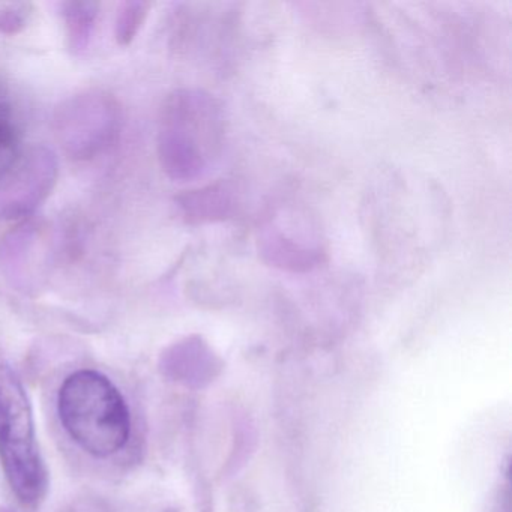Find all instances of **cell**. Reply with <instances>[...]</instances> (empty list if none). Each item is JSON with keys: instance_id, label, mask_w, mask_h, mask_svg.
I'll list each match as a JSON object with an SVG mask.
<instances>
[{"instance_id": "obj_1", "label": "cell", "mask_w": 512, "mask_h": 512, "mask_svg": "<svg viewBox=\"0 0 512 512\" xmlns=\"http://www.w3.org/2000/svg\"><path fill=\"white\" fill-rule=\"evenodd\" d=\"M224 118L212 95L179 89L164 101L158 127L161 169L172 181L202 179L214 167L223 146Z\"/></svg>"}, {"instance_id": "obj_2", "label": "cell", "mask_w": 512, "mask_h": 512, "mask_svg": "<svg viewBox=\"0 0 512 512\" xmlns=\"http://www.w3.org/2000/svg\"><path fill=\"white\" fill-rule=\"evenodd\" d=\"M58 413L71 440L92 457H113L130 442V407L100 371L79 370L65 377L58 392Z\"/></svg>"}, {"instance_id": "obj_3", "label": "cell", "mask_w": 512, "mask_h": 512, "mask_svg": "<svg viewBox=\"0 0 512 512\" xmlns=\"http://www.w3.org/2000/svg\"><path fill=\"white\" fill-rule=\"evenodd\" d=\"M0 464L22 505L35 508L49 490L31 400L19 374L0 364Z\"/></svg>"}, {"instance_id": "obj_4", "label": "cell", "mask_w": 512, "mask_h": 512, "mask_svg": "<svg viewBox=\"0 0 512 512\" xmlns=\"http://www.w3.org/2000/svg\"><path fill=\"white\" fill-rule=\"evenodd\" d=\"M121 107L109 92L89 89L62 101L53 116V130L68 157L88 161L118 139Z\"/></svg>"}, {"instance_id": "obj_5", "label": "cell", "mask_w": 512, "mask_h": 512, "mask_svg": "<svg viewBox=\"0 0 512 512\" xmlns=\"http://www.w3.org/2000/svg\"><path fill=\"white\" fill-rule=\"evenodd\" d=\"M59 176L58 157L46 146L34 145L0 170V220H19L37 211L52 194Z\"/></svg>"}, {"instance_id": "obj_6", "label": "cell", "mask_w": 512, "mask_h": 512, "mask_svg": "<svg viewBox=\"0 0 512 512\" xmlns=\"http://www.w3.org/2000/svg\"><path fill=\"white\" fill-rule=\"evenodd\" d=\"M41 260V235L35 224H20L0 242V274L20 292L31 293L40 286Z\"/></svg>"}, {"instance_id": "obj_7", "label": "cell", "mask_w": 512, "mask_h": 512, "mask_svg": "<svg viewBox=\"0 0 512 512\" xmlns=\"http://www.w3.org/2000/svg\"><path fill=\"white\" fill-rule=\"evenodd\" d=\"M259 250L265 262L292 272H307L322 262V251L308 247L287 235L280 227H268L259 239Z\"/></svg>"}, {"instance_id": "obj_8", "label": "cell", "mask_w": 512, "mask_h": 512, "mask_svg": "<svg viewBox=\"0 0 512 512\" xmlns=\"http://www.w3.org/2000/svg\"><path fill=\"white\" fill-rule=\"evenodd\" d=\"M182 218L190 224L215 223L232 215L235 191L227 182H215L197 190L185 191L176 199Z\"/></svg>"}, {"instance_id": "obj_9", "label": "cell", "mask_w": 512, "mask_h": 512, "mask_svg": "<svg viewBox=\"0 0 512 512\" xmlns=\"http://www.w3.org/2000/svg\"><path fill=\"white\" fill-rule=\"evenodd\" d=\"M64 20L68 50L74 56H83L91 47L100 17V4L91 0H68L59 4Z\"/></svg>"}, {"instance_id": "obj_10", "label": "cell", "mask_w": 512, "mask_h": 512, "mask_svg": "<svg viewBox=\"0 0 512 512\" xmlns=\"http://www.w3.org/2000/svg\"><path fill=\"white\" fill-rule=\"evenodd\" d=\"M23 119L13 92L0 80V170L23 151Z\"/></svg>"}, {"instance_id": "obj_11", "label": "cell", "mask_w": 512, "mask_h": 512, "mask_svg": "<svg viewBox=\"0 0 512 512\" xmlns=\"http://www.w3.org/2000/svg\"><path fill=\"white\" fill-rule=\"evenodd\" d=\"M151 4L142 0H128L119 5L115 20V38L119 46L133 43L148 19Z\"/></svg>"}, {"instance_id": "obj_12", "label": "cell", "mask_w": 512, "mask_h": 512, "mask_svg": "<svg viewBox=\"0 0 512 512\" xmlns=\"http://www.w3.org/2000/svg\"><path fill=\"white\" fill-rule=\"evenodd\" d=\"M31 5L8 4L0 8V34L16 35L28 25Z\"/></svg>"}, {"instance_id": "obj_13", "label": "cell", "mask_w": 512, "mask_h": 512, "mask_svg": "<svg viewBox=\"0 0 512 512\" xmlns=\"http://www.w3.org/2000/svg\"><path fill=\"white\" fill-rule=\"evenodd\" d=\"M64 512H112V508L104 500L88 497V499L77 500Z\"/></svg>"}, {"instance_id": "obj_14", "label": "cell", "mask_w": 512, "mask_h": 512, "mask_svg": "<svg viewBox=\"0 0 512 512\" xmlns=\"http://www.w3.org/2000/svg\"><path fill=\"white\" fill-rule=\"evenodd\" d=\"M0 512H14L11 508H5V506H0Z\"/></svg>"}]
</instances>
